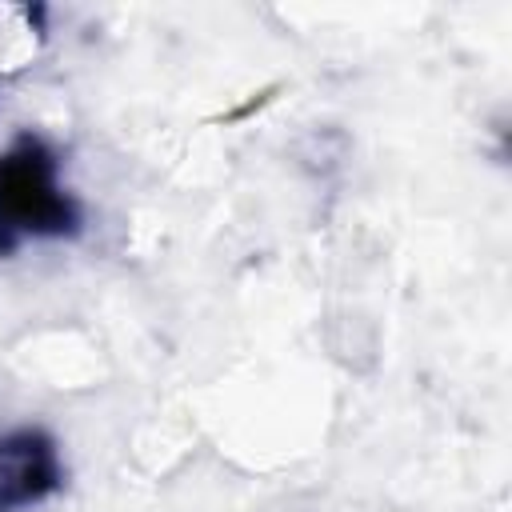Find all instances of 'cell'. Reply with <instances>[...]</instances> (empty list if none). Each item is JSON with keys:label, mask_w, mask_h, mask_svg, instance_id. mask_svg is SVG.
Returning a JSON list of instances; mask_svg holds the SVG:
<instances>
[{"label": "cell", "mask_w": 512, "mask_h": 512, "mask_svg": "<svg viewBox=\"0 0 512 512\" xmlns=\"http://www.w3.org/2000/svg\"><path fill=\"white\" fill-rule=\"evenodd\" d=\"M88 228V204L68 180L52 136L20 128L0 148V260L44 244H76Z\"/></svg>", "instance_id": "cell-1"}, {"label": "cell", "mask_w": 512, "mask_h": 512, "mask_svg": "<svg viewBox=\"0 0 512 512\" xmlns=\"http://www.w3.org/2000/svg\"><path fill=\"white\" fill-rule=\"evenodd\" d=\"M68 488L64 444L44 424L0 428V512H36Z\"/></svg>", "instance_id": "cell-2"}, {"label": "cell", "mask_w": 512, "mask_h": 512, "mask_svg": "<svg viewBox=\"0 0 512 512\" xmlns=\"http://www.w3.org/2000/svg\"><path fill=\"white\" fill-rule=\"evenodd\" d=\"M44 36V8H0V72L24 64Z\"/></svg>", "instance_id": "cell-3"}]
</instances>
